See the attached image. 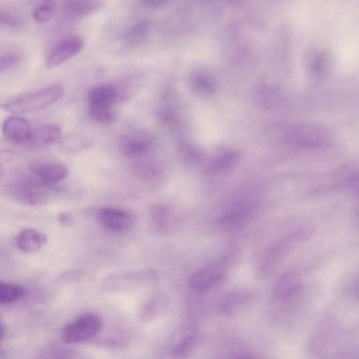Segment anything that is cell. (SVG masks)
Returning <instances> with one entry per match:
<instances>
[{
    "instance_id": "obj_21",
    "label": "cell",
    "mask_w": 359,
    "mask_h": 359,
    "mask_svg": "<svg viewBox=\"0 0 359 359\" xmlns=\"http://www.w3.org/2000/svg\"><path fill=\"white\" fill-rule=\"evenodd\" d=\"M237 160V154L234 152L224 154L217 158L209 167L210 173H218L226 171L231 168Z\"/></svg>"
},
{
    "instance_id": "obj_5",
    "label": "cell",
    "mask_w": 359,
    "mask_h": 359,
    "mask_svg": "<svg viewBox=\"0 0 359 359\" xmlns=\"http://www.w3.org/2000/svg\"><path fill=\"white\" fill-rule=\"evenodd\" d=\"M151 144L149 135L141 130H130L123 133L118 140V149L122 155L135 161L148 152Z\"/></svg>"
},
{
    "instance_id": "obj_3",
    "label": "cell",
    "mask_w": 359,
    "mask_h": 359,
    "mask_svg": "<svg viewBox=\"0 0 359 359\" xmlns=\"http://www.w3.org/2000/svg\"><path fill=\"white\" fill-rule=\"evenodd\" d=\"M102 327V320L97 314L83 313L65 326L62 338L67 344L88 341L100 333Z\"/></svg>"
},
{
    "instance_id": "obj_13",
    "label": "cell",
    "mask_w": 359,
    "mask_h": 359,
    "mask_svg": "<svg viewBox=\"0 0 359 359\" xmlns=\"http://www.w3.org/2000/svg\"><path fill=\"white\" fill-rule=\"evenodd\" d=\"M61 137L60 128L54 124H43L32 129L27 146L44 147L56 142Z\"/></svg>"
},
{
    "instance_id": "obj_23",
    "label": "cell",
    "mask_w": 359,
    "mask_h": 359,
    "mask_svg": "<svg viewBox=\"0 0 359 359\" xmlns=\"http://www.w3.org/2000/svg\"><path fill=\"white\" fill-rule=\"evenodd\" d=\"M0 23L1 26L10 28H18L22 26V21L20 15L15 11L8 9H0Z\"/></svg>"
},
{
    "instance_id": "obj_15",
    "label": "cell",
    "mask_w": 359,
    "mask_h": 359,
    "mask_svg": "<svg viewBox=\"0 0 359 359\" xmlns=\"http://www.w3.org/2000/svg\"><path fill=\"white\" fill-rule=\"evenodd\" d=\"M248 292L236 291L226 294L221 302V309L226 313H232L242 308L251 299Z\"/></svg>"
},
{
    "instance_id": "obj_7",
    "label": "cell",
    "mask_w": 359,
    "mask_h": 359,
    "mask_svg": "<svg viewBox=\"0 0 359 359\" xmlns=\"http://www.w3.org/2000/svg\"><path fill=\"white\" fill-rule=\"evenodd\" d=\"M83 46L82 39L76 34L62 38L51 48L46 57V67L54 68L77 55Z\"/></svg>"
},
{
    "instance_id": "obj_14",
    "label": "cell",
    "mask_w": 359,
    "mask_h": 359,
    "mask_svg": "<svg viewBox=\"0 0 359 359\" xmlns=\"http://www.w3.org/2000/svg\"><path fill=\"white\" fill-rule=\"evenodd\" d=\"M47 236L43 232L34 229H25L16 237V244L25 252H35L47 242Z\"/></svg>"
},
{
    "instance_id": "obj_25",
    "label": "cell",
    "mask_w": 359,
    "mask_h": 359,
    "mask_svg": "<svg viewBox=\"0 0 359 359\" xmlns=\"http://www.w3.org/2000/svg\"><path fill=\"white\" fill-rule=\"evenodd\" d=\"M57 219L60 224L65 227H68L72 224V217L67 212H60L57 216Z\"/></svg>"
},
{
    "instance_id": "obj_17",
    "label": "cell",
    "mask_w": 359,
    "mask_h": 359,
    "mask_svg": "<svg viewBox=\"0 0 359 359\" xmlns=\"http://www.w3.org/2000/svg\"><path fill=\"white\" fill-rule=\"evenodd\" d=\"M171 217L170 210L163 205H155L150 210V218L154 226L159 231L166 229Z\"/></svg>"
},
{
    "instance_id": "obj_12",
    "label": "cell",
    "mask_w": 359,
    "mask_h": 359,
    "mask_svg": "<svg viewBox=\"0 0 359 359\" xmlns=\"http://www.w3.org/2000/svg\"><path fill=\"white\" fill-rule=\"evenodd\" d=\"M257 205L255 202L245 203L228 211L219 217V226L226 230L237 229L249 219Z\"/></svg>"
},
{
    "instance_id": "obj_26",
    "label": "cell",
    "mask_w": 359,
    "mask_h": 359,
    "mask_svg": "<svg viewBox=\"0 0 359 359\" xmlns=\"http://www.w3.org/2000/svg\"><path fill=\"white\" fill-rule=\"evenodd\" d=\"M237 359H255V358L250 355H242V356L238 357Z\"/></svg>"
},
{
    "instance_id": "obj_4",
    "label": "cell",
    "mask_w": 359,
    "mask_h": 359,
    "mask_svg": "<svg viewBox=\"0 0 359 359\" xmlns=\"http://www.w3.org/2000/svg\"><path fill=\"white\" fill-rule=\"evenodd\" d=\"M25 178L11 184V195L26 205H39L46 203L49 200L51 187L38 182L28 172Z\"/></svg>"
},
{
    "instance_id": "obj_2",
    "label": "cell",
    "mask_w": 359,
    "mask_h": 359,
    "mask_svg": "<svg viewBox=\"0 0 359 359\" xmlns=\"http://www.w3.org/2000/svg\"><path fill=\"white\" fill-rule=\"evenodd\" d=\"M119 97L117 88L111 84H100L88 93V113L99 123H109L114 118L113 105Z\"/></svg>"
},
{
    "instance_id": "obj_22",
    "label": "cell",
    "mask_w": 359,
    "mask_h": 359,
    "mask_svg": "<svg viewBox=\"0 0 359 359\" xmlns=\"http://www.w3.org/2000/svg\"><path fill=\"white\" fill-rule=\"evenodd\" d=\"M196 344V336L191 334L185 337L173 350V355L177 358H187L194 350Z\"/></svg>"
},
{
    "instance_id": "obj_16",
    "label": "cell",
    "mask_w": 359,
    "mask_h": 359,
    "mask_svg": "<svg viewBox=\"0 0 359 359\" xmlns=\"http://www.w3.org/2000/svg\"><path fill=\"white\" fill-rule=\"evenodd\" d=\"M149 26L146 20L138 21L121 34V39L129 44L140 43L147 36Z\"/></svg>"
},
{
    "instance_id": "obj_20",
    "label": "cell",
    "mask_w": 359,
    "mask_h": 359,
    "mask_svg": "<svg viewBox=\"0 0 359 359\" xmlns=\"http://www.w3.org/2000/svg\"><path fill=\"white\" fill-rule=\"evenodd\" d=\"M89 140L85 135L74 133L65 137L60 142L62 149L69 151H76L88 147Z\"/></svg>"
},
{
    "instance_id": "obj_1",
    "label": "cell",
    "mask_w": 359,
    "mask_h": 359,
    "mask_svg": "<svg viewBox=\"0 0 359 359\" xmlns=\"http://www.w3.org/2000/svg\"><path fill=\"white\" fill-rule=\"evenodd\" d=\"M65 94L63 86L56 83L12 97L1 104V108L14 113H26L51 106Z\"/></svg>"
},
{
    "instance_id": "obj_11",
    "label": "cell",
    "mask_w": 359,
    "mask_h": 359,
    "mask_svg": "<svg viewBox=\"0 0 359 359\" xmlns=\"http://www.w3.org/2000/svg\"><path fill=\"white\" fill-rule=\"evenodd\" d=\"M104 4V1L98 0H71L62 2L61 9L65 17L76 20L95 13Z\"/></svg>"
},
{
    "instance_id": "obj_18",
    "label": "cell",
    "mask_w": 359,
    "mask_h": 359,
    "mask_svg": "<svg viewBox=\"0 0 359 359\" xmlns=\"http://www.w3.org/2000/svg\"><path fill=\"white\" fill-rule=\"evenodd\" d=\"M57 2L55 1H43L39 4L32 11L33 19L38 22H46L55 15Z\"/></svg>"
},
{
    "instance_id": "obj_9",
    "label": "cell",
    "mask_w": 359,
    "mask_h": 359,
    "mask_svg": "<svg viewBox=\"0 0 359 359\" xmlns=\"http://www.w3.org/2000/svg\"><path fill=\"white\" fill-rule=\"evenodd\" d=\"M27 172L38 182L52 187L68 175L69 168L59 162H42L30 165Z\"/></svg>"
},
{
    "instance_id": "obj_6",
    "label": "cell",
    "mask_w": 359,
    "mask_h": 359,
    "mask_svg": "<svg viewBox=\"0 0 359 359\" xmlns=\"http://www.w3.org/2000/svg\"><path fill=\"white\" fill-rule=\"evenodd\" d=\"M224 261L217 262L196 271L189 280V285L194 290L203 292L220 285L225 279Z\"/></svg>"
},
{
    "instance_id": "obj_10",
    "label": "cell",
    "mask_w": 359,
    "mask_h": 359,
    "mask_svg": "<svg viewBox=\"0 0 359 359\" xmlns=\"http://www.w3.org/2000/svg\"><path fill=\"white\" fill-rule=\"evenodd\" d=\"M29 122L24 118L11 116L4 120L2 132L11 143L27 146L32 131Z\"/></svg>"
},
{
    "instance_id": "obj_19",
    "label": "cell",
    "mask_w": 359,
    "mask_h": 359,
    "mask_svg": "<svg viewBox=\"0 0 359 359\" xmlns=\"http://www.w3.org/2000/svg\"><path fill=\"white\" fill-rule=\"evenodd\" d=\"M25 294L24 288L16 284L1 282L0 303L7 304L20 299Z\"/></svg>"
},
{
    "instance_id": "obj_24",
    "label": "cell",
    "mask_w": 359,
    "mask_h": 359,
    "mask_svg": "<svg viewBox=\"0 0 359 359\" xmlns=\"http://www.w3.org/2000/svg\"><path fill=\"white\" fill-rule=\"evenodd\" d=\"M20 57L15 53H6L2 54L0 57V71L1 72L7 71L12 67H15L20 62Z\"/></svg>"
},
{
    "instance_id": "obj_8",
    "label": "cell",
    "mask_w": 359,
    "mask_h": 359,
    "mask_svg": "<svg viewBox=\"0 0 359 359\" xmlns=\"http://www.w3.org/2000/svg\"><path fill=\"white\" fill-rule=\"evenodd\" d=\"M97 218L102 226L114 232H125L135 224L134 215L123 208L107 206L101 208Z\"/></svg>"
}]
</instances>
